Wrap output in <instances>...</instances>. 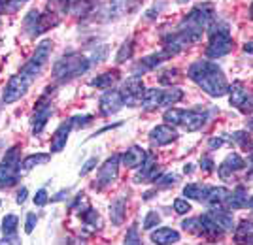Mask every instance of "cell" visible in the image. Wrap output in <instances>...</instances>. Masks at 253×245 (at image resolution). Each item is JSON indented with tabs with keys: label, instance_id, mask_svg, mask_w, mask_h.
Returning <instances> with one entry per match:
<instances>
[{
	"label": "cell",
	"instance_id": "obj_1",
	"mask_svg": "<svg viewBox=\"0 0 253 245\" xmlns=\"http://www.w3.org/2000/svg\"><path fill=\"white\" fill-rule=\"evenodd\" d=\"M189 79H193L197 85L201 87L206 95L219 98L229 93V83L223 70L211 61H197L189 66L187 70Z\"/></svg>",
	"mask_w": 253,
	"mask_h": 245
},
{
	"label": "cell",
	"instance_id": "obj_2",
	"mask_svg": "<svg viewBox=\"0 0 253 245\" xmlns=\"http://www.w3.org/2000/svg\"><path fill=\"white\" fill-rule=\"evenodd\" d=\"M215 21V13L210 4L195 6L193 10L179 21L178 32L183 36V40L189 43H197L202 38V34L208 31L211 23Z\"/></svg>",
	"mask_w": 253,
	"mask_h": 245
},
{
	"label": "cell",
	"instance_id": "obj_3",
	"mask_svg": "<svg viewBox=\"0 0 253 245\" xmlns=\"http://www.w3.org/2000/svg\"><path fill=\"white\" fill-rule=\"evenodd\" d=\"M91 68V61L82 53H66L63 55L57 63L53 64V77L57 81H68L74 79L78 75L85 74Z\"/></svg>",
	"mask_w": 253,
	"mask_h": 245
},
{
	"label": "cell",
	"instance_id": "obj_4",
	"mask_svg": "<svg viewBox=\"0 0 253 245\" xmlns=\"http://www.w3.org/2000/svg\"><path fill=\"white\" fill-rule=\"evenodd\" d=\"M208 31H210V43H208L206 55L210 59H221L234 49V40H232L227 25H217L213 21L208 27Z\"/></svg>",
	"mask_w": 253,
	"mask_h": 245
},
{
	"label": "cell",
	"instance_id": "obj_5",
	"mask_svg": "<svg viewBox=\"0 0 253 245\" xmlns=\"http://www.w3.org/2000/svg\"><path fill=\"white\" fill-rule=\"evenodd\" d=\"M19 155H21L19 145H13L6 151L4 159L0 162V189H10L19 181V172H21Z\"/></svg>",
	"mask_w": 253,
	"mask_h": 245
},
{
	"label": "cell",
	"instance_id": "obj_6",
	"mask_svg": "<svg viewBox=\"0 0 253 245\" xmlns=\"http://www.w3.org/2000/svg\"><path fill=\"white\" fill-rule=\"evenodd\" d=\"M49 55H51V42L45 40V42H42L38 47H36V51H34V55L31 57V61H27V63L23 64V68L19 74H21L23 77H27V79L32 83L38 75L42 74L43 66H45L47 61H49Z\"/></svg>",
	"mask_w": 253,
	"mask_h": 245
},
{
	"label": "cell",
	"instance_id": "obj_7",
	"mask_svg": "<svg viewBox=\"0 0 253 245\" xmlns=\"http://www.w3.org/2000/svg\"><path fill=\"white\" fill-rule=\"evenodd\" d=\"M119 162H121V155H112L110 159L104 160V164L98 168V175H96V181L93 183L95 189H106L110 187L112 183L117 179L119 175Z\"/></svg>",
	"mask_w": 253,
	"mask_h": 245
},
{
	"label": "cell",
	"instance_id": "obj_8",
	"mask_svg": "<svg viewBox=\"0 0 253 245\" xmlns=\"http://www.w3.org/2000/svg\"><path fill=\"white\" fill-rule=\"evenodd\" d=\"M229 95H231V106H234L238 111H242L246 115L253 113V95L244 87L242 81H234L229 87Z\"/></svg>",
	"mask_w": 253,
	"mask_h": 245
},
{
	"label": "cell",
	"instance_id": "obj_9",
	"mask_svg": "<svg viewBox=\"0 0 253 245\" xmlns=\"http://www.w3.org/2000/svg\"><path fill=\"white\" fill-rule=\"evenodd\" d=\"M121 96H123V104L128 107H136L140 106V102H142V96L146 93V89H144V81H142V77H138V75H132V77H128L123 87H121Z\"/></svg>",
	"mask_w": 253,
	"mask_h": 245
},
{
	"label": "cell",
	"instance_id": "obj_10",
	"mask_svg": "<svg viewBox=\"0 0 253 245\" xmlns=\"http://www.w3.org/2000/svg\"><path fill=\"white\" fill-rule=\"evenodd\" d=\"M29 87H31V81H29L27 77H23L21 74L11 75L8 85L4 89V93H2V102H4V104H13V102H17L21 96H25V93L29 91Z\"/></svg>",
	"mask_w": 253,
	"mask_h": 245
},
{
	"label": "cell",
	"instance_id": "obj_11",
	"mask_svg": "<svg viewBox=\"0 0 253 245\" xmlns=\"http://www.w3.org/2000/svg\"><path fill=\"white\" fill-rule=\"evenodd\" d=\"M51 113H53L51 102H47V98L42 96V98L38 100V104H36V111H34V115H32V134H34V136L42 132L43 127L47 125L49 117H51Z\"/></svg>",
	"mask_w": 253,
	"mask_h": 245
},
{
	"label": "cell",
	"instance_id": "obj_12",
	"mask_svg": "<svg viewBox=\"0 0 253 245\" xmlns=\"http://www.w3.org/2000/svg\"><path fill=\"white\" fill-rule=\"evenodd\" d=\"M161 175V172L157 168V159L153 153H146V159L142 162V168L136 174L134 181L136 183H155Z\"/></svg>",
	"mask_w": 253,
	"mask_h": 245
},
{
	"label": "cell",
	"instance_id": "obj_13",
	"mask_svg": "<svg viewBox=\"0 0 253 245\" xmlns=\"http://www.w3.org/2000/svg\"><path fill=\"white\" fill-rule=\"evenodd\" d=\"M206 121H208V111H202V109H183L179 125L185 128L187 132H195V130H201L206 125Z\"/></svg>",
	"mask_w": 253,
	"mask_h": 245
},
{
	"label": "cell",
	"instance_id": "obj_14",
	"mask_svg": "<svg viewBox=\"0 0 253 245\" xmlns=\"http://www.w3.org/2000/svg\"><path fill=\"white\" fill-rule=\"evenodd\" d=\"M244 168H246V160H244L238 153H229V155L225 157V160L219 164L217 174H219V177H221L223 181H227V179L232 177V174L244 170Z\"/></svg>",
	"mask_w": 253,
	"mask_h": 245
},
{
	"label": "cell",
	"instance_id": "obj_15",
	"mask_svg": "<svg viewBox=\"0 0 253 245\" xmlns=\"http://www.w3.org/2000/svg\"><path fill=\"white\" fill-rule=\"evenodd\" d=\"M178 138V132H176V128L172 127V125H159L155 127L151 132H149V141L153 143V145H157V147H163V145H169L172 143L174 140Z\"/></svg>",
	"mask_w": 253,
	"mask_h": 245
},
{
	"label": "cell",
	"instance_id": "obj_16",
	"mask_svg": "<svg viewBox=\"0 0 253 245\" xmlns=\"http://www.w3.org/2000/svg\"><path fill=\"white\" fill-rule=\"evenodd\" d=\"M100 113L102 115H114V113H117L121 107L125 106L123 104V96H121V93L119 91H106L104 95L100 96Z\"/></svg>",
	"mask_w": 253,
	"mask_h": 245
},
{
	"label": "cell",
	"instance_id": "obj_17",
	"mask_svg": "<svg viewBox=\"0 0 253 245\" xmlns=\"http://www.w3.org/2000/svg\"><path fill=\"white\" fill-rule=\"evenodd\" d=\"M167 59H170V57L165 49H163V51H159V53L148 55V57H144L138 64L132 66V75H138V77H140L142 74H146V72H149V70L157 68L159 64H163Z\"/></svg>",
	"mask_w": 253,
	"mask_h": 245
},
{
	"label": "cell",
	"instance_id": "obj_18",
	"mask_svg": "<svg viewBox=\"0 0 253 245\" xmlns=\"http://www.w3.org/2000/svg\"><path fill=\"white\" fill-rule=\"evenodd\" d=\"M74 128L72 125V119H68V121H64L59 125V128L55 130V134H53V140H51V147L49 151L51 153H61V151L66 147V141H68V134H70V130Z\"/></svg>",
	"mask_w": 253,
	"mask_h": 245
},
{
	"label": "cell",
	"instance_id": "obj_19",
	"mask_svg": "<svg viewBox=\"0 0 253 245\" xmlns=\"http://www.w3.org/2000/svg\"><path fill=\"white\" fill-rule=\"evenodd\" d=\"M146 159V151L142 149V147H138V145H132V147H128V149L121 155V160H123V166L126 168H138V166H142V162Z\"/></svg>",
	"mask_w": 253,
	"mask_h": 245
},
{
	"label": "cell",
	"instance_id": "obj_20",
	"mask_svg": "<svg viewBox=\"0 0 253 245\" xmlns=\"http://www.w3.org/2000/svg\"><path fill=\"white\" fill-rule=\"evenodd\" d=\"M231 196V191L225 189V187H211L208 189V194L204 198V202L208 204L210 208H223V204H227Z\"/></svg>",
	"mask_w": 253,
	"mask_h": 245
},
{
	"label": "cell",
	"instance_id": "obj_21",
	"mask_svg": "<svg viewBox=\"0 0 253 245\" xmlns=\"http://www.w3.org/2000/svg\"><path fill=\"white\" fill-rule=\"evenodd\" d=\"M151 242H153V244H161V245L178 244L179 232L172 230V228H167V226H161V228L151 232Z\"/></svg>",
	"mask_w": 253,
	"mask_h": 245
},
{
	"label": "cell",
	"instance_id": "obj_22",
	"mask_svg": "<svg viewBox=\"0 0 253 245\" xmlns=\"http://www.w3.org/2000/svg\"><path fill=\"white\" fill-rule=\"evenodd\" d=\"M201 219V224H202V236H206V238H210V240H215V238H221L225 234V230H223L219 224L215 223L213 219H211L208 213H204Z\"/></svg>",
	"mask_w": 253,
	"mask_h": 245
},
{
	"label": "cell",
	"instance_id": "obj_23",
	"mask_svg": "<svg viewBox=\"0 0 253 245\" xmlns=\"http://www.w3.org/2000/svg\"><path fill=\"white\" fill-rule=\"evenodd\" d=\"M125 211H126V200L125 196H117L114 202L110 204V219L112 223L119 226L125 221Z\"/></svg>",
	"mask_w": 253,
	"mask_h": 245
},
{
	"label": "cell",
	"instance_id": "obj_24",
	"mask_svg": "<svg viewBox=\"0 0 253 245\" xmlns=\"http://www.w3.org/2000/svg\"><path fill=\"white\" fill-rule=\"evenodd\" d=\"M208 215L221 226L225 232L234 228V219H232V215L227 210H223V208H211L210 211H208Z\"/></svg>",
	"mask_w": 253,
	"mask_h": 245
},
{
	"label": "cell",
	"instance_id": "obj_25",
	"mask_svg": "<svg viewBox=\"0 0 253 245\" xmlns=\"http://www.w3.org/2000/svg\"><path fill=\"white\" fill-rule=\"evenodd\" d=\"M161 100H163V89H148L146 93H144V96H142V102H140V106L144 107V109H148V111H151V109H157L159 106H161Z\"/></svg>",
	"mask_w": 253,
	"mask_h": 245
},
{
	"label": "cell",
	"instance_id": "obj_26",
	"mask_svg": "<svg viewBox=\"0 0 253 245\" xmlns=\"http://www.w3.org/2000/svg\"><path fill=\"white\" fill-rule=\"evenodd\" d=\"M248 191H246V187L244 185H238L234 191L231 192V196H229V200H227V206L232 208V210H240V208H246L248 206Z\"/></svg>",
	"mask_w": 253,
	"mask_h": 245
},
{
	"label": "cell",
	"instance_id": "obj_27",
	"mask_svg": "<svg viewBox=\"0 0 253 245\" xmlns=\"http://www.w3.org/2000/svg\"><path fill=\"white\" fill-rule=\"evenodd\" d=\"M234 240H236V244H252L253 242L252 221H242V223L234 228Z\"/></svg>",
	"mask_w": 253,
	"mask_h": 245
},
{
	"label": "cell",
	"instance_id": "obj_28",
	"mask_svg": "<svg viewBox=\"0 0 253 245\" xmlns=\"http://www.w3.org/2000/svg\"><path fill=\"white\" fill-rule=\"evenodd\" d=\"M208 189H210V187H206V185H202V183H189V185L183 187V194H185L189 200L204 202V198H206V194H208Z\"/></svg>",
	"mask_w": 253,
	"mask_h": 245
},
{
	"label": "cell",
	"instance_id": "obj_29",
	"mask_svg": "<svg viewBox=\"0 0 253 245\" xmlns=\"http://www.w3.org/2000/svg\"><path fill=\"white\" fill-rule=\"evenodd\" d=\"M130 10V0H110L108 4V19H117Z\"/></svg>",
	"mask_w": 253,
	"mask_h": 245
},
{
	"label": "cell",
	"instance_id": "obj_30",
	"mask_svg": "<svg viewBox=\"0 0 253 245\" xmlns=\"http://www.w3.org/2000/svg\"><path fill=\"white\" fill-rule=\"evenodd\" d=\"M51 159V155L49 153H34V155H29V157H25L23 159V170H32L34 166H40V164H45V162H49Z\"/></svg>",
	"mask_w": 253,
	"mask_h": 245
},
{
	"label": "cell",
	"instance_id": "obj_31",
	"mask_svg": "<svg viewBox=\"0 0 253 245\" xmlns=\"http://www.w3.org/2000/svg\"><path fill=\"white\" fill-rule=\"evenodd\" d=\"M117 72H106V74L96 75L95 79H91V87H96V89H110L117 81Z\"/></svg>",
	"mask_w": 253,
	"mask_h": 245
},
{
	"label": "cell",
	"instance_id": "obj_32",
	"mask_svg": "<svg viewBox=\"0 0 253 245\" xmlns=\"http://www.w3.org/2000/svg\"><path fill=\"white\" fill-rule=\"evenodd\" d=\"M183 98V91L178 87H170L169 91H163V100H161V106L172 107L174 104H178L179 100Z\"/></svg>",
	"mask_w": 253,
	"mask_h": 245
},
{
	"label": "cell",
	"instance_id": "obj_33",
	"mask_svg": "<svg viewBox=\"0 0 253 245\" xmlns=\"http://www.w3.org/2000/svg\"><path fill=\"white\" fill-rule=\"evenodd\" d=\"M68 10H70V0H49L47 2V11L57 15V17L66 15Z\"/></svg>",
	"mask_w": 253,
	"mask_h": 245
},
{
	"label": "cell",
	"instance_id": "obj_34",
	"mask_svg": "<svg viewBox=\"0 0 253 245\" xmlns=\"http://www.w3.org/2000/svg\"><path fill=\"white\" fill-rule=\"evenodd\" d=\"M80 217H82V221H84L87 226H93V228H96V230L102 226V223H100V215L96 213L93 208H87L85 211L80 213Z\"/></svg>",
	"mask_w": 253,
	"mask_h": 245
},
{
	"label": "cell",
	"instance_id": "obj_35",
	"mask_svg": "<svg viewBox=\"0 0 253 245\" xmlns=\"http://www.w3.org/2000/svg\"><path fill=\"white\" fill-rule=\"evenodd\" d=\"M132 53H134V40H126V42L119 47V51H117V55H116V61L119 64L126 63V61L132 57Z\"/></svg>",
	"mask_w": 253,
	"mask_h": 245
},
{
	"label": "cell",
	"instance_id": "obj_36",
	"mask_svg": "<svg viewBox=\"0 0 253 245\" xmlns=\"http://www.w3.org/2000/svg\"><path fill=\"white\" fill-rule=\"evenodd\" d=\"M17 226H19L17 215H6L2 219V232H4V236H15Z\"/></svg>",
	"mask_w": 253,
	"mask_h": 245
},
{
	"label": "cell",
	"instance_id": "obj_37",
	"mask_svg": "<svg viewBox=\"0 0 253 245\" xmlns=\"http://www.w3.org/2000/svg\"><path fill=\"white\" fill-rule=\"evenodd\" d=\"M93 8V0H74L72 2V13L82 17V15H87Z\"/></svg>",
	"mask_w": 253,
	"mask_h": 245
},
{
	"label": "cell",
	"instance_id": "obj_38",
	"mask_svg": "<svg viewBox=\"0 0 253 245\" xmlns=\"http://www.w3.org/2000/svg\"><path fill=\"white\" fill-rule=\"evenodd\" d=\"M179 79V70L178 68H170V70H165L163 74L159 75V83L161 85H172Z\"/></svg>",
	"mask_w": 253,
	"mask_h": 245
},
{
	"label": "cell",
	"instance_id": "obj_39",
	"mask_svg": "<svg viewBox=\"0 0 253 245\" xmlns=\"http://www.w3.org/2000/svg\"><path fill=\"white\" fill-rule=\"evenodd\" d=\"M27 0H0V13H13L21 8Z\"/></svg>",
	"mask_w": 253,
	"mask_h": 245
},
{
	"label": "cell",
	"instance_id": "obj_40",
	"mask_svg": "<svg viewBox=\"0 0 253 245\" xmlns=\"http://www.w3.org/2000/svg\"><path fill=\"white\" fill-rule=\"evenodd\" d=\"M181 226H183V230H185V232H189V234L202 236L201 219H187V221H183V223H181Z\"/></svg>",
	"mask_w": 253,
	"mask_h": 245
},
{
	"label": "cell",
	"instance_id": "obj_41",
	"mask_svg": "<svg viewBox=\"0 0 253 245\" xmlns=\"http://www.w3.org/2000/svg\"><path fill=\"white\" fill-rule=\"evenodd\" d=\"M181 111H183V109H178V107H169V109L165 111V115H163V117H165V121H167L169 125L174 127V125H179V121H181Z\"/></svg>",
	"mask_w": 253,
	"mask_h": 245
},
{
	"label": "cell",
	"instance_id": "obj_42",
	"mask_svg": "<svg viewBox=\"0 0 253 245\" xmlns=\"http://www.w3.org/2000/svg\"><path fill=\"white\" fill-rule=\"evenodd\" d=\"M159 224H161V215H159L157 211H148L142 228H144V230H153V228L159 226Z\"/></svg>",
	"mask_w": 253,
	"mask_h": 245
},
{
	"label": "cell",
	"instance_id": "obj_43",
	"mask_svg": "<svg viewBox=\"0 0 253 245\" xmlns=\"http://www.w3.org/2000/svg\"><path fill=\"white\" fill-rule=\"evenodd\" d=\"M125 244L128 245H138V244H142V240H140V236H138V226L136 224H132L128 230H126V234H125Z\"/></svg>",
	"mask_w": 253,
	"mask_h": 245
},
{
	"label": "cell",
	"instance_id": "obj_44",
	"mask_svg": "<svg viewBox=\"0 0 253 245\" xmlns=\"http://www.w3.org/2000/svg\"><path fill=\"white\" fill-rule=\"evenodd\" d=\"M178 181V175L176 174H167V175H159L157 187H163V189H167V187H172V185H176Z\"/></svg>",
	"mask_w": 253,
	"mask_h": 245
},
{
	"label": "cell",
	"instance_id": "obj_45",
	"mask_svg": "<svg viewBox=\"0 0 253 245\" xmlns=\"http://www.w3.org/2000/svg\"><path fill=\"white\" fill-rule=\"evenodd\" d=\"M174 211L178 215H185L191 211V204L187 200H183V198H176L174 200Z\"/></svg>",
	"mask_w": 253,
	"mask_h": 245
},
{
	"label": "cell",
	"instance_id": "obj_46",
	"mask_svg": "<svg viewBox=\"0 0 253 245\" xmlns=\"http://www.w3.org/2000/svg\"><path fill=\"white\" fill-rule=\"evenodd\" d=\"M106 57H108V45H98L95 51H93V61H91V64L102 63V61H106Z\"/></svg>",
	"mask_w": 253,
	"mask_h": 245
},
{
	"label": "cell",
	"instance_id": "obj_47",
	"mask_svg": "<svg viewBox=\"0 0 253 245\" xmlns=\"http://www.w3.org/2000/svg\"><path fill=\"white\" fill-rule=\"evenodd\" d=\"M91 121H93V115H76V117H72V125H74V128H84L87 125H91Z\"/></svg>",
	"mask_w": 253,
	"mask_h": 245
},
{
	"label": "cell",
	"instance_id": "obj_48",
	"mask_svg": "<svg viewBox=\"0 0 253 245\" xmlns=\"http://www.w3.org/2000/svg\"><path fill=\"white\" fill-rule=\"evenodd\" d=\"M47 202H49L47 191H45V189H40V191H36V194H34V204H36L38 208H42V206H45Z\"/></svg>",
	"mask_w": 253,
	"mask_h": 245
},
{
	"label": "cell",
	"instance_id": "obj_49",
	"mask_svg": "<svg viewBox=\"0 0 253 245\" xmlns=\"http://www.w3.org/2000/svg\"><path fill=\"white\" fill-rule=\"evenodd\" d=\"M231 141H234V143H238V145H246L248 141H250V136H248V132H234V134H231Z\"/></svg>",
	"mask_w": 253,
	"mask_h": 245
},
{
	"label": "cell",
	"instance_id": "obj_50",
	"mask_svg": "<svg viewBox=\"0 0 253 245\" xmlns=\"http://www.w3.org/2000/svg\"><path fill=\"white\" fill-rule=\"evenodd\" d=\"M96 166H98V159H96V157H91V159H89V160H87V162L84 164V168L80 170V175H87L89 172L95 170Z\"/></svg>",
	"mask_w": 253,
	"mask_h": 245
},
{
	"label": "cell",
	"instance_id": "obj_51",
	"mask_svg": "<svg viewBox=\"0 0 253 245\" xmlns=\"http://www.w3.org/2000/svg\"><path fill=\"white\" fill-rule=\"evenodd\" d=\"M38 223V217L36 213H27V223H25V232L27 234H32V230H34V226Z\"/></svg>",
	"mask_w": 253,
	"mask_h": 245
},
{
	"label": "cell",
	"instance_id": "obj_52",
	"mask_svg": "<svg viewBox=\"0 0 253 245\" xmlns=\"http://www.w3.org/2000/svg\"><path fill=\"white\" fill-rule=\"evenodd\" d=\"M223 143H225V138L213 136V138H210V141H208V147H210V149H219Z\"/></svg>",
	"mask_w": 253,
	"mask_h": 245
},
{
	"label": "cell",
	"instance_id": "obj_53",
	"mask_svg": "<svg viewBox=\"0 0 253 245\" xmlns=\"http://www.w3.org/2000/svg\"><path fill=\"white\" fill-rule=\"evenodd\" d=\"M213 166H215V164H213V160H211L210 157H202L201 159V168L204 172H213Z\"/></svg>",
	"mask_w": 253,
	"mask_h": 245
},
{
	"label": "cell",
	"instance_id": "obj_54",
	"mask_svg": "<svg viewBox=\"0 0 253 245\" xmlns=\"http://www.w3.org/2000/svg\"><path fill=\"white\" fill-rule=\"evenodd\" d=\"M68 194H70V189H64V191H59L55 196H51L49 200L51 202H63V200H66L68 198Z\"/></svg>",
	"mask_w": 253,
	"mask_h": 245
},
{
	"label": "cell",
	"instance_id": "obj_55",
	"mask_svg": "<svg viewBox=\"0 0 253 245\" xmlns=\"http://www.w3.org/2000/svg\"><path fill=\"white\" fill-rule=\"evenodd\" d=\"M27 196H29V191L23 187L21 191L17 192V198H15V202L17 204H25V200H27Z\"/></svg>",
	"mask_w": 253,
	"mask_h": 245
},
{
	"label": "cell",
	"instance_id": "obj_56",
	"mask_svg": "<svg viewBox=\"0 0 253 245\" xmlns=\"http://www.w3.org/2000/svg\"><path fill=\"white\" fill-rule=\"evenodd\" d=\"M244 51H246V53H253V42H246V45H244Z\"/></svg>",
	"mask_w": 253,
	"mask_h": 245
},
{
	"label": "cell",
	"instance_id": "obj_57",
	"mask_svg": "<svg viewBox=\"0 0 253 245\" xmlns=\"http://www.w3.org/2000/svg\"><path fill=\"white\" fill-rule=\"evenodd\" d=\"M193 170H195V168H193V164H185V168H183L185 174H193Z\"/></svg>",
	"mask_w": 253,
	"mask_h": 245
},
{
	"label": "cell",
	"instance_id": "obj_58",
	"mask_svg": "<svg viewBox=\"0 0 253 245\" xmlns=\"http://www.w3.org/2000/svg\"><path fill=\"white\" fill-rule=\"evenodd\" d=\"M248 166H250V170H252V174H253V153L250 155V159H248Z\"/></svg>",
	"mask_w": 253,
	"mask_h": 245
},
{
	"label": "cell",
	"instance_id": "obj_59",
	"mask_svg": "<svg viewBox=\"0 0 253 245\" xmlns=\"http://www.w3.org/2000/svg\"><path fill=\"white\" fill-rule=\"evenodd\" d=\"M248 206H250V208L253 210V198H250V202H248Z\"/></svg>",
	"mask_w": 253,
	"mask_h": 245
},
{
	"label": "cell",
	"instance_id": "obj_60",
	"mask_svg": "<svg viewBox=\"0 0 253 245\" xmlns=\"http://www.w3.org/2000/svg\"><path fill=\"white\" fill-rule=\"evenodd\" d=\"M252 19H253V4H252Z\"/></svg>",
	"mask_w": 253,
	"mask_h": 245
},
{
	"label": "cell",
	"instance_id": "obj_61",
	"mask_svg": "<svg viewBox=\"0 0 253 245\" xmlns=\"http://www.w3.org/2000/svg\"><path fill=\"white\" fill-rule=\"evenodd\" d=\"M179 2H187V0H179Z\"/></svg>",
	"mask_w": 253,
	"mask_h": 245
},
{
	"label": "cell",
	"instance_id": "obj_62",
	"mask_svg": "<svg viewBox=\"0 0 253 245\" xmlns=\"http://www.w3.org/2000/svg\"><path fill=\"white\" fill-rule=\"evenodd\" d=\"M252 244H253V242H252Z\"/></svg>",
	"mask_w": 253,
	"mask_h": 245
}]
</instances>
